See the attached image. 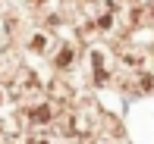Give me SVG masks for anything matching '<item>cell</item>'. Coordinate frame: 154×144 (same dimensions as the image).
Wrapping results in <instances>:
<instances>
[{
	"instance_id": "6da1fadb",
	"label": "cell",
	"mask_w": 154,
	"mask_h": 144,
	"mask_svg": "<svg viewBox=\"0 0 154 144\" xmlns=\"http://www.w3.org/2000/svg\"><path fill=\"white\" fill-rule=\"evenodd\" d=\"M25 116H29V122H35V125H47V122L54 119V107H51V104H41V107H32V110H29V113H25Z\"/></svg>"
},
{
	"instance_id": "3957f363",
	"label": "cell",
	"mask_w": 154,
	"mask_h": 144,
	"mask_svg": "<svg viewBox=\"0 0 154 144\" xmlns=\"http://www.w3.org/2000/svg\"><path fill=\"white\" fill-rule=\"evenodd\" d=\"M32 3H44V0H32Z\"/></svg>"
},
{
	"instance_id": "7a4b0ae2",
	"label": "cell",
	"mask_w": 154,
	"mask_h": 144,
	"mask_svg": "<svg viewBox=\"0 0 154 144\" xmlns=\"http://www.w3.org/2000/svg\"><path fill=\"white\" fill-rule=\"evenodd\" d=\"M69 60H72V50H63V53H60V60H57V63L63 66V69H66V66H69Z\"/></svg>"
}]
</instances>
